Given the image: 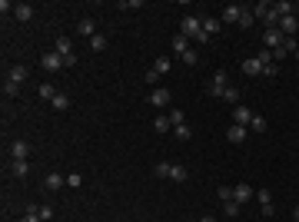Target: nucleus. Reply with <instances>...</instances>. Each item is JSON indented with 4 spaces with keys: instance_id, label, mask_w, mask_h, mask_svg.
Returning a JSON list of instances; mask_svg holds the SVG:
<instances>
[{
    "instance_id": "1",
    "label": "nucleus",
    "mask_w": 299,
    "mask_h": 222,
    "mask_svg": "<svg viewBox=\"0 0 299 222\" xmlns=\"http://www.w3.org/2000/svg\"><path fill=\"white\" fill-rule=\"evenodd\" d=\"M179 34H183V37H193L196 44H206V37H203V20H199L196 13H193V17H183V23H179Z\"/></svg>"
},
{
    "instance_id": "2",
    "label": "nucleus",
    "mask_w": 299,
    "mask_h": 222,
    "mask_svg": "<svg viewBox=\"0 0 299 222\" xmlns=\"http://www.w3.org/2000/svg\"><path fill=\"white\" fill-rule=\"evenodd\" d=\"M230 87V77H226V70H216L210 80V96H223V89Z\"/></svg>"
},
{
    "instance_id": "3",
    "label": "nucleus",
    "mask_w": 299,
    "mask_h": 222,
    "mask_svg": "<svg viewBox=\"0 0 299 222\" xmlns=\"http://www.w3.org/2000/svg\"><path fill=\"white\" fill-rule=\"evenodd\" d=\"M40 67H44L47 73H57V70H63V56L50 50V53H44V56H40Z\"/></svg>"
},
{
    "instance_id": "4",
    "label": "nucleus",
    "mask_w": 299,
    "mask_h": 222,
    "mask_svg": "<svg viewBox=\"0 0 299 222\" xmlns=\"http://www.w3.org/2000/svg\"><path fill=\"white\" fill-rule=\"evenodd\" d=\"M249 123H253V110L249 106H243V103L233 106V126H249Z\"/></svg>"
},
{
    "instance_id": "5",
    "label": "nucleus",
    "mask_w": 299,
    "mask_h": 222,
    "mask_svg": "<svg viewBox=\"0 0 299 222\" xmlns=\"http://www.w3.org/2000/svg\"><path fill=\"white\" fill-rule=\"evenodd\" d=\"M239 17H243V7H239V3H226V7L220 10L223 23H239Z\"/></svg>"
},
{
    "instance_id": "6",
    "label": "nucleus",
    "mask_w": 299,
    "mask_h": 222,
    "mask_svg": "<svg viewBox=\"0 0 299 222\" xmlns=\"http://www.w3.org/2000/svg\"><path fill=\"white\" fill-rule=\"evenodd\" d=\"M283 40H286V37L279 34V27H269V30L263 34V46H266V50H276V46H283Z\"/></svg>"
},
{
    "instance_id": "7",
    "label": "nucleus",
    "mask_w": 299,
    "mask_h": 222,
    "mask_svg": "<svg viewBox=\"0 0 299 222\" xmlns=\"http://www.w3.org/2000/svg\"><path fill=\"white\" fill-rule=\"evenodd\" d=\"M256 196V189L253 186H246V182H239V186L233 189V202H239V206H246V202Z\"/></svg>"
},
{
    "instance_id": "8",
    "label": "nucleus",
    "mask_w": 299,
    "mask_h": 222,
    "mask_svg": "<svg viewBox=\"0 0 299 222\" xmlns=\"http://www.w3.org/2000/svg\"><path fill=\"white\" fill-rule=\"evenodd\" d=\"M276 27H279V34H283V37H296L299 20L293 17V13H289V17H279V23H276Z\"/></svg>"
},
{
    "instance_id": "9",
    "label": "nucleus",
    "mask_w": 299,
    "mask_h": 222,
    "mask_svg": "<svg viewBox=\"0 0 299 222\" xmlns=\"http://www.w3.org/2000/svg\"><path fill=\"white\" fill-rule=\"evenodd\" d=\"M170 100H173V93L166 87H156L153 93H150V103H153V106H170Z\"/></svg>"
},
{
    "instance_id": "10",
    "label": "nucleus",
    "mask_w": 299,
    "mask_h": 222,
    "mask_svg": "<svg viewBox=\"0 0 299 222\" xmlns=\"http://www.w3.org/2000/svg\"><path fill=\"white\" fill-rule=\"evenodd\" d=\"M30 156V143L27 139H13L10 143V159H27Z\"/></svg>"
},
{
    "instance_id": "11",
    "label": "nucleus",
    "mask_w": 299,
    "mask_h": 222,
    "mask_svg": "<svg viewBox=\"0 0 299 222\" xmlns=\"http://www.w3.org/2000/svg\"><path fill=\"white\" fill-rule=\"evenodd\" d=\"M27 73H30V70L23 67V63H13V67H10V73H7V80H10V83H17V87H20L23 80H27Z\"/></svg>"
},
{
    "instance_id": "12",
    "label": "nucleus",
    "mask_w": 299,
    "mask_h": 222,
    "mask_svg": "<svg viewBox=\"0 0 299 222\" xmlns=\"http://www.w3.org/2000/svg\"><path fill=\"white\" fill-rule=\"evenodd\" d=\"M54 53H60V56H73V40H70V37H57Z\"/></svg>"
},
{
    "instance_id": "13",
    "label": "nucleus",
    "mask_w": 299,
    "mask_h": 222,
    "mask_svg": "<svg viewBox=\"0 0 299 222\" xmlns=\"http://www.w3.org/2000/svg\"><path fill=\"white\" fill-rule=\"evenodd\" d=\"M60 186H66V176H60V173H50V176L44 179V189H50V192H57Z\"/></svg>"
},
{
    "instance_id": "14",
    "label": "nucleus",
    "mask_w": 299,
    "mask_h": 222,
    "mask_svg": "<svg viewBox=\"0 0 299 222\" xmlns=\"http://www.w3.org/2000/svg\"><path fill=\"white\" fill-rule=\"evenodd\" d=\"M243 73L246 77H259V73H263V63H259L256 56H249V60H243Z\"/></svg>"
},
{
    "instance_id": "15",
    "label": "nucleus",
    "mask_w": 299,
    "mask_h": 222,
    "mask_svg": "<svg viewBox=\"0 0 299 222\" xmlns=\"http://www.w3.org/2000/svg\"><path fill=\"white\" fill-rule=\"evenodd\" d=\"M13 17L27 23V20L33 17V7H30V3H13Z\"/></svg>"
},
{
    "instance_id": "16",
    "label": "nucleus",
    "mask_w": 299,
    "mask_h": 222,
    "mask_svg": "<svg viewBox=\"0 0 299 222\" xmlns=\"http://www.w3.org/2000/svg\"><path fill=\"white\" fill-rule=\"evenodd\" d=\"M226 139L230 143H246V126H230L226 130Z\"/></svg>"
},
{
    "instance_id": "17",
    "label": "nucleus",
    "mask_w": 299,
    "mask_h": 222,
    "mask_svg": "<svg viewBox=\"0 0 299 222\" xmlns=\"http://www.w3.org/2000/svg\"><path fill=\"white\" fill-rule=\"evenodd\" d=\"M77 34L80 37H93V34H97V23L90 20V17H83V20L77 23Z\"/></svg>"
},
{
    "instance_id": "18",
    "label": "nucleus",
    "mask_w": 299,
    "mask_h": 222,
    "mask_svg": "<svg viewBox=\"0 0 299 222\" xmlns=\"http://www.w3.org/2000/svg\"><path fill=\"white\" fill-rule=\"evenodd\" d=\"M10 176H27V169H30V163L27 159H10Z\"/></svg>"
},
{
    "instance_id": "19",
    "label": "nucleus",
    "mask_w": 299,
    "mask_h": 222,
    "mask_svg": "<svg viewBox=\"0 0 299 222\" xmlns=\"http://www.w3.org/2000/svg\"><path fill=\"white\" fill-rule=\"evenodd\" d=\"M186 50H189V37L177 34V37H173V53H177V56H183Z\"/></svg>"
},
{
    "instance_id": "20",
    "label": "nucleus",
    "mask_w": 299,
    "mask_h": 222,
    "mask_svg": "<svg viewBox=\"0 0 299 222\" xmlns=\"http://www.w3.org/2000/svg\"><path fill=\"white\" fill-rule=\"evenodd\" d=\"M216 30H220V20H216V17H203V37L210 40Z\"/></svg>"
},
{
    "instance_id": "21",
    "label": "nucleus",
    "mask_w": 299,
    "mask_h": 222,
    "mask_svg": "<svg viewBox=\"0 0 299 222\" xmlns=\"http://www.w3.org/2000/svg\"><path fill=\"white\" fill-rule=\"evenodd\" d=\"M269 7H273L276 17H289V13H293V3H289V0H276V3H269Z\"/></svg>"
},
{
    "instance_id": "22",
    "label": "nucleus",
    "mask_w": 299,
    "mask_h": 222,
    "mask_svg": "<svg viewBox=\"0 0 299 222\" xmlns=\"http://www.w3.org/2000/svg\"><path fill=\"white\" fill-rule=\"evenodd\" d=\"M170 67H173V63H170V56H156V60H153V70L160 73V77H163V73H170Z\"/></svg>"
},
{
    "instance_id": "23",
    "label": "nucleus",
    "mask_w": 299,
    "mask_h": 222,
    "mask_svg": "<svg viewBox=\"0 0 299 222\" xmlns=\"http://www.w3.org/2000/svg\"><path fill=\"white\" fill-rule=\"evenodd\" d=\"M153 130H156V133H170V130H173L170 116H156V120H153Z\"/></svg>"
},
{
    "instance_id": "24",
    "label": "nucleus",
    "mask_w": 299,
    "mask_h": 222,
    "mask_svg": "<svg viewBox=\"0 0 299 222\" xmlns=\"http://www.w3.org/2000/svg\"><path fill=\"white\" fill-rule=\"evenodd\" d=\"M223 212H226V219H236V216H239V212H243V206H239V202H223Z\"/></svg>"
},
{
    "instance_id": "25",
    "label": "nucleus",
    "mask_w": 299,
    "mask_h": 222,
    "mask_svg": "<svg viewBox=\"0 0 299 222\" xmlns=\"http://www.w3.org/2000/svg\"><path fill=\"white\" fill-rule=\"evenodd\" d=\"M37 93H40L44 100H54V96H57V93H60V89H57L54 83H40V87H37Z\"/></svg>"
},
{
    "instance_id": "26",
    "label": "nucleus",
    "mask_w": 299,
    "mask_h": 222,
    "mask_svg": "<svg viewBox=\"0 0 299 222\" xmlns=\"http://www.w3.org/2000/svg\"><path fill=\"white\" fill-rule=\"evenodd\" d=\"M50 103H54V110H60V113H63V110H70V96H66V93H57V96H54Z\"/></svg>"
},
{
    "instance_id": "27",
    "label": "nucleus",
    "mask_w": 299,
    "mask_h": 222,
    "mask_svg": "<svg viewBox=\"0 0 299 222\" xmlns=\"http://www.w3.org/2000/svg\"><path fill=\"white\" fill-rule=\"evenodd\" d=\"M223 100L233 103V106H239V89H236V87H226V89H223Z\"/></svg>"
},
{
    "instance_id": "28",
    "label": "nucleus",
    "mask_w": 299,
    "mask_h": 222,
    "mask_svg": "<svg viewBox=\"0 0 299 222\" xmlns=\"http://www.w3.org/2000/svg\"><path fill=\"white\" fill-rule=\"evenodd\" d=\"M170 179H173V182H183V179H186V169L179 166V163H173V166H170Z\"/></svg>"
},
{
    "instance_id": "29",
    "label": "nucleus",
    "mask_w": 299,
    "mask_h": 222,
    "mask_svg": "<svg viewBox=\"0 0 299 222\" xmlns=\"http://www.w3.org/2000/svg\"><path fill=\"white\" fill-rule=\"evenodd\" d=\"M90 46H93L97 53H100V50H107V37H103V34H93V37H90Z\"/></svg>"
},
{
    "instance_id": "30",
    "label": "nucleus",
    "mask_w": 299,
    "mask_h": 222,
    "mask_svg": "<svg viewBox=\"0 0 299 222\" xmlns=\"http://www.w3.org/2000/svg\"><path fill=\"white\" fill-rule=\"evenodd\" d=\"M256 199H259V206H273V192H269V189H259V192H256Z\"/></svg>"
},
{
    "instance_id": "31",
    "label": "nucleus",
    "mask_w": 299,
    "mask_h": 222,
    "mask_svg": "<svg viewBox=\"0 0 299 222\" xmlns=\"http://www.w3.org/2000/svg\"><path fill=\"white\" fill-rule=\"evenodd\" d=\"M256 60H259V63H263V67H269V63H276V60H273V50H259V53H256Z\"/></svg>"
},
{
    "instance_id": "32",
    "label": "nucleus",
    "mask_w": 299,
    "mask_h": 222,
    "mask_svg": "<svg viewBox=\"0 0 299 222\" xmlns=\"http://www.w3.org/2000/svg\"><path fill=\"white\" fill-rule=\"evenodd\" d=\"M170 123H173V126H183V123H186V113L183 110H170Z\"/></svg>"
},
{
    "instance_id": "33",
    "label": "nucleus",
    "mask_w": 299,
    "mask_h": 222,
    "mask_svg": "<svg viewBox=\"0 0 299 222\" xmlns=\"http://www.w3.org/2000/svg\"><path fill=\"white\" fill-rule=\"evenodd\" d=\"M249 130H253V133H266V120L253 113V123H249Z\"/></svg>"
},
{
    "instance_id": "34",
    "label": "nucleus",
    "mask_w": 299,
    "mask_h": 222,
    "mask_svg": "<svg viewBox=\"0 0 299 222\" xmlns=\"http://www.w3.org/2000/svg\"><path fill=\"white\" fill-rule=\"evenodd\" d=\"M253 20H256V17H253V10H246V7H243V17H239V27H243V30H249V27H253Z\"/></svg>"
},
{
    "instance_id": "35",
    "label": "nucleus",
    "mask_w": 299,
    "mask_h": 222,
    "mask_svg": "<svg viewBox=\"0 0 299 222\" xmlns=\"http://www.w3.org/2000/svg\"><path fill=\"white\" fill-rule=\"evenodd\" d=\"M173 133H177V139H189V136H193V130L183 123V126H173Z\"/></svg>"
},
{
    "instance_id": "36",
    "label": "nucleus",
    "mask_w": 299,
    "mask_h": 222,
    "mask_svg": "<svg viewBox=\"0 0 299 222\" xmlns=\"http://www.w3.org/2000/svg\"><path fill=\"white\" fill-rule=\"evenodd\" d=\"M170 166H173V163H160V166H153V173L160 179H170Z\"/></svg>"
},
{
    "instance_id": "37",
    "label": "nucleus",
    "mask_w": 299,
    "mask_h": 222,
    "mask_svg": "<svg viewBox=\"0 0 299 222\" xmlns=\"http://www.w3.org/2000/svg\"><path fill=\"white\" fill-rule=\"evenodd\" d=\"M17 93H20V87H17V83H10V80H7V83H3V96H17Z\"/></svg>"
},
{
    "instance_id": "38",
    "label": "nucleus",
    "mask_w": 299,
    "mask_h": 222,
    "mask_svg": "<svg viewBox=\"0 0 299 222\" xmlns=\"http://www.w3.org/2000/svg\"><path fill=\"white\" fill-rule=\"evenodd\" d=\"M80 182H83L80 173H70V176H66V186H70V189H80Z\"/></svg>"
},
{
    "instance_id": "39",
    "label": "nucleus",
    "mask_w": 299,
    "mask_h": 222,
    "mask_svg": "<svg viewBox=\"0 0 299 222\" xmlns=\"http://www.w3.org/2000/svg\"><path fill=\"white\" fill-rule=\"evenodd\" d=\"M143 80H146V83H150V87L156 89V80H160V73H156V70L150 67V70H146V73H143Z\"/></svg>"
},
{
    "instance_id": "40",
    "label": "nucleus",
    "mask_w": 299,
    "mask_h": 222,
    "mask_svg": "<svg viewBox=\"0 0 299 222\" xmlns=\"http://www.w3.org/2000/svg\"><path fill=\"white\" fill-rule=\"evenodd\" d=\"M179 60H183V63H189V67H193V63H199V56H196V50H186V53L179 56Z\"/></svg>"
},
{
    "instance_id": "41",
    "label": "nucleus",
    "mask_w": 299,
    "mask_h": 222,
    "mask_svg": "<svg viewBox=\"0 0 299 222\" xmlns=\"http://www.w3.org/2000/svg\"><path fill=\"white\" fill-rule=\"evenodd\" d=\"M37 216H40V219H54V206H40V209H37Z\"/></svg>"
},
{
    "instance_id": "42",
    "label": "nucleus",
    "mask_w": 299,
    "mask_h": 222,
    "mask_svg": "<svg viewBox=\"0 0 299 222\" xmlns=\"http://www.w3.org/2000/svg\"><path fill=\"white\" fill-rule=\"evenodd\" d=\"M120 7H123V10H140L143 3H140V0H120Z\"/></svg>"
},
{
    "instance_id": "43",
    "label": "nucleus",
    "mask_w": 299,
    "mask_h": 222,
    "mask_svg": "<svg viewBox=\"0 0 299 222\" xmlns=\"http://www.w3.org/2000/svg\"><path fill=\"white\" fill-rule=\"evenodd\" d=\"M233 199V189L230 186H220V202H230Z\"/></svg>"
},
{
    "instance_id": "44",
    "label": "nucleus",
    "mask_w": 299,
    "mask_h": 222,
    "mask_svg": "<svg viewBox=\"0 0 299 222\" xmlns=\"http://www.w3.org/2000/svg\"><path fill=\"white\" fill-rule=\"evenodd\" d=\"M279 73V63H269V67H263V77H276Z\"/></svg>"
},
{
    "instance_id": "45",
    "label": "nucleus",
    "mask_w": 299,
    "mask_h": 222,
    "mask_svg": "<svg viewBox=\"0 0 299 222\" xmlns=\"http://www.w3.org/2000/svg\"><path fill=\"white\" fill-rule=\"evenodd\" d=\"M20 222H44V219H40V216H37V209H30V212H27V216H23Z\"/></svg>"
},
{
    "instance_id": "46",
    "label": "nucleus",
    "mask_w": 299,
    "mask_h": 222,
    "mask_svg": "<svg viewBox=\"0 0 299 222\" xmlns=\"http://www.w3.org/2000/svg\"><path fill=\"white\" fill-rule=\"evenodd\" d=\"M196 222H216V219H213V216H199Z\"/></svg>"
},
{
    "instance_id": "47",
    "label": "nucleus",
    "mask_w": 299,
    "mask_h": 222,
    "mask_svg": "<svg viewBox=\"0 0 299 222\" xmlns=\"http://www.w3.org/2000/svg\"><path fill=\"white\" fill-rule=\"evenodd\" d=\"M293 216H296V222H299V206H296V209H293Z\"/></svg>"
},
{
    "instance_id": "48",
    "label": "nucleus",
    "mask_w": 299,
    "mask_h": 222,
    "mask_svg": "<svg viewBox=\"0 0 299 222\" xmlns=\"http://www.w3.org/2000/svg\"><path fill=\"white\" fill-rule=\"evenodd\" d=\"M296 44H299V30H296Z\"/></svg>"
},
{
    "instance_id": "49",
    "label": "nucleus",
    "mask_w": 299,
    "mask_h": 222,
    "mask_svg": "<svg viewBox=\"0 0 299 222\" xmlns=\"http://www.w3.org/2000/svg\"><path fill=\"white\" fill-rule=\"evenodd\" d=\"M296 56H299V46H296Z\"/></svg>"
}]
</instances>
